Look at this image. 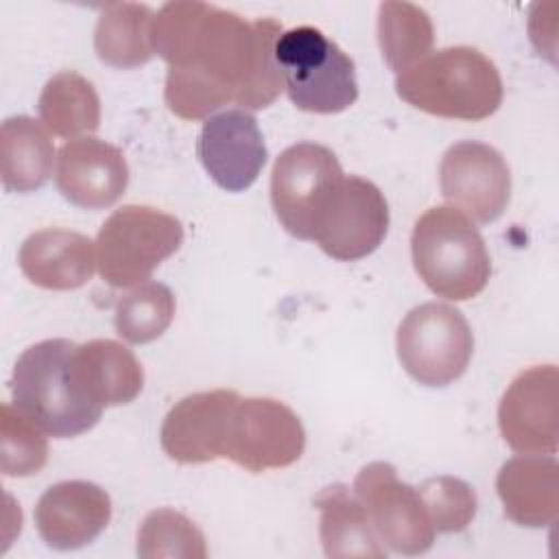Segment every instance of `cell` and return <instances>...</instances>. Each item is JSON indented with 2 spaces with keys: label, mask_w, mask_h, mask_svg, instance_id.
<instances>
[{
  "label": "cell",
  "mask_w": 559,
  "mask_h": 559,
  "mask_svg": "<svg viewBox=\"0 0 559 559\" xmlns=\"http://www.w3.org/2000/svg\"><path fill=\"white\" fill-rule=\"evenodd\" d=\"M282 24L273 17L247 22L234 11L197 2H166L153 20V50L168 68L203 74L247 109H264L282 94L275 44Z\"/></svg>",
  "instance_id": "obj_1"
},
{
  "label": "cell",
  "mask_w": 559,
  "mask_h": 559,
  "mask_svg": "<svg viewBox=\"0 0 559 559\" xmlns=\"http://www.w3.org/2000/svg\"><path fill=\"white\" fill-rule=\"evenodd\" d=\"M395 92L415 109L469 122L489 118L504 96L496 63L472 46H450L426 55L397 74Z\"/></svg>",
  "instance_id": "obj_2"
},
{
  "label": "cell",
  "mask_w": 559,
  "mask_h": 559,
  "mask_svg": "<svg viewBox=\"0 0 559 559\" xmlns=\"http://www.w3.org/2000/svg\"><path fill=\"white\" fill-rule=\"evenodd\" d=\"M411 253L417 275L437 297L465 301L489 282L491 262L480 231L450 205L430 207L417 218Z\"/></svg>",
  "instance_id": "obj_3"
},
{
  "label": "cell",
  "mask_w": 559,
  "mask_h": 559,
  "mask_svg": "<svg viewBox=\"0 0 559 559\" xmlns=\"http://www.w3.org/2000/svg\"><path fill=\"white\" fill-rule=\"evenodd\" d=\"M68 338H46L22 352L13 367V404L55 439H70L94 428L103 408L85 402L70 373L74 352Z\"/></svg>",
  "instance_id": "obj_4"
},
{
  "label": "cell",
  "mask_w": 559,
  "mask_h": 559,
  "mask_svg": "<svg viewBox=\"0 0 559 559\" xmlns=\"http://www.w3.org/2000/svg\"><path fill=\"white\" fill-rule=\"evenodd\" d=\"M275 63L297 109L338 114L358 98L354 61L314 26L284 31L275 44Z\"/></svg>",
  "instance_id": "obj_5"
},
{
  "label": "cell",
  "mask_w": 559,
  "mask_h": 559,
  "mask_svg": "<svg viewBox=\"0 0 559 559\" xmlns=\"http://www.w3.org/2000/svg\"><path fill=\"white\" fill-rule=\"evenodd\" d=\"M183 242V225L151 205H122L98 229L96 266L114 288L146 284Z\"/></svg>",
  "instance_id": "obj_6"
},
{
  "label": "cell",
  "mask_w": 559,
  "mask_h": 559,
  "mask_svg": "<svg viewBox=\"0 0 559 559\" xmlns=\"http://www.w3.org/2000/svg\"><path fill=\"white\" fill-rule=\"evenodd\" d=\"M343 179V168L328 146L299 142L284 148L271 173V203L282 227L299 240H314Z\"/></svg>",
  "instance_id": "obj_7"
},
{
  "label": "cell",
  "mask_w": 559,
  "mask_h": 559,
  "mask_svg": "<svg viewBox=\"0 0 559 559\" xmlns=\"http://www.w3.org/2000/svg\"><path fill=\"white\" fill-rule=\"evenodd\" d=\"M397 358L404 371L424 386H448L459 380L474 352V336L461 310L428 301L400 323Z\"/></svg>",
  "instance_id": "obj_8"
},
{
  "label": "cell",
  "mask_w": 559,
  "mask_h": 559,
  "mask_svg": "<svg viewBox=\"0 0 559 559\" xmlns=\"http://www.w3.org/2000/svg\"><path fill=\"white\" fill-rule=\"evenodd\" d=\"M378 539L393 552L415 557L432 548L435 528L415 487L402 483L391 463L365 465L352 487Z\"/></svg>",
  "instance_id": "obj_9"
},
{
  "label": "cell",
  "mask_w": 559,
  "mask_h": 559,
  "mask_svg": "<svg viewBox=\"0 0 559 559\" xmlns=\"http://www.w3.org/2000/svg\"><path fill=\"white\" fill-rule=\"evenodd\" d=\"M304 448L306 430L293 408L273 397H240L229 419L223 459L258 474L293 465Z\"/></svg>",
  "instance_id": "obj_10"
},
{
  "label": "cell",
  "mask_w": 559,
  "mask_h": 559,
  "mask_svg": "<svg viewBox=\"0 0 559 559\" xmlns=\"http://www.w3.org/2000/svg\"><path fill=\"white\" fill-rule=\"evenodd\" d=\"M439 186L450 207L480 225L500 218L511 199V173L502 153L476 140L456 142L443 153Z\"/></svg>",
  "instance_id": "obj_11"
},
{
  "label": "cell",
  "mask_w": 559,
  "mask_h": 559,
  "mask_svg": "<svg viewBox=\"0 0 559 559\" xmlns=\"http://www.w3.org/2000/svg\"><path fill=\"white\" fill-rule=\"evenodd\" d=\"M504 443L520 454H555L559 437V371L535 365L515 376L498 406Z\"/></svg>",
  "instance_id": "obj_12"
},
{
  "label": "cell",
  "mask_w": 559,
  "mask_h": 559,
  "mask_svg": "<svg viewBox=\"0 0 559 559\" xmlns=\"http://www.w3.org/2000/svg\"><path fill=\"white\" fill-rule=\"evenodd\" d=\"M389 229V205L369 179L345 175L325 210L314 242L338 262H354L373 253Z\"/></svg>",
  "instance_id": "obj_13"
},
{
  "label": "cell",
  "mask_w": 559,
  "mask_h": 559,
  "mask_svg": "<svg viewBox=\"0 0 559 559\" xmlns=\"http://www.w3.org/2000/svg\"><path fill=\"white\" fill-rule=\"evenodd\" d=\"M197 153L212 181L227 192L247 190L266 164L262 131L245 109L210 116L199 133Z\"/></svg>",
  "instance_id": "obj_14"
},
{
  "label": "cell",
  "mask_w": 559,
  "mask_h": 559,
  "mask_svg": "<svg viewBox=\"0 0 559 559\" xmlns=\"http://www.w3.org/2000/svg\"><path fill=\"white\" fill-rule=\"evenodd\" d=\"M57 190L81 210H105L127 190L129 166L124 153L100 138H74L59 148Z\"/></svg>",
  "instance_id": "obj_15"
},
{
  "label": "cell",
  "mask_w": 559,
  "mask_h": 559,
  "mask_svg": "<svg viewBox=\"0 0 559 559\" xmlns=\"http://www.w3.org/2000/svg\"><path fill=\"white\" fill-rule=\"evenodd\" d=\"M240 395L214 389L179 400L162 424V448L177 463H207L223 459L227 428Z\"/></svg>",
  "instance_id": "obj_16"
},
{
  "label": "cell",
  "mask_w": 559,
  "mask_h": 559,
  "mask_svg": "<svg viewBox=\"0 0 559 559\" xmlns=\"http://www.w3.org/2000/svg\"><path fill=\"white\" fill-rule=\"evenodd\" d=\"M111 520L109 493L90 480H63L48 487L35 507V526L55 550L92 544Z\"/></svg>",
  "instance_id": "obj_17"
},
{
  "label": "cell",
  "mask_w": 559,
  "mask_h": 559,
  "mask_svg": "<svg viewBox=\"0 0 559 559\" xmlns=\"http://www.w3.org/2000/svg\"><path fill=\"white\" fill-rule=\"evenodd\" d=\"M70 373L79 395L96 408L129 404L144 386V369L135 354L111 338L74 345Z\"/></svg>",
  "instance_id": "obj_18"
},
{
  "label": "cell",
  "mask_w": 559,
  "mask_h": 559,
  "mask_svg": "<svg viewBox=\"0 0 559 559\" xmlns=\"http://www.w3.org/2000/svg\"><path fill=\"white\" fill-rule=\"evenodd\" d=\"M24 277L48 290H74L87 284L96 266V242L85 234L48 227L33 231L17 253Z\"/></svg>",
  "instance_id": "obj_19"
},
{
  "label": "cell",
  "mask_w": 559,
  "mask_h": 559,
  "mask_svg": "<svg viewBox=\"0 0 559 559\" xmlns=\"http://www.w3.org/2000/svg\"><path fill=\"white\" fill-rule=\"evenodd\" d=\"M496 491L511 522L550 526L559 515V465L552 454L513 456L500 467Z\"/></svg>",
  "instance_id": "obj_20"
},
{
  "label": "cell",
  "mask_w": 559,
  "mask_h": 559,
  "mask_svg": "<svg viewBox=\"0 0 559 559\" xmlns=\"http://www.w3.org/2000/svg\"><path fill=\"white\" fill-rule=\"evenodd\" d=\"M319 509V537L330 559L373 557L386 559V546L378 539L365 507L345 485L336 483L314 496Z\"/></svg>",
  "instance_id": "obj_21"
},
{
  "label": "cell",
  "mask_w": 559,
  "mask_h": 559,
  "mask_svg": "<svg viewBox=\"0 0 559 559\" xmlns=\"http://www.w3.org/2000/svg\"><path fill=\"white\" fill-rule=\"evenodd\" d=\"M55 146L28 116H11L0 129V177L7 192H35L52 175Z\"/></svg>",
  "instance_id": "obj_22"
},
{
  "label": "cell",
  "mask_w": 559,
  "mask_h": 559,
  "mask_svg": "<svg viewBox=\"0 0 559 559\" xmlns=\"http://www.w3.org/2000/svg\"><path fill=\"white\" fill-rule=\"evenodd\" d=\"M155 13L148 4L114 2L107 4L94 28V50L111 68L129 70L144 66L155 55L151 41Z\"/></svg>",
  "instance_id": "obj_23"
},
{
  "label": "cell",
  "mask_w": 559,
  "mask_h": 559,
  "mask_svg": "<svg viewBox=\"0 0 559 559\" xmlns=\"http://www.w3.org/2000/svg\"><path fill=\"white\" fill-rule=\"evenodd\" d=\"M37 111L41 124L59 138L92 133L100 124V98L92 81L83 74L63 70L44 85Z\"/></svg>",
  "instance_id": "obj_24"
},
{
  "label": "cell",
  "mask_w": 559,
  "mask_h": 559,
  "mask_svg": "<svg viewBox=\"0 0 559 559\" xmlns=\"http://www.w3.org/2000/svg\"><path fill=\"white\" fill-rule=\"evenodd\" d=\"M378 44L386 66L400 74L430 55L432 20L413 2H382L378 7Z\"/></svg>",
  "instance_id": "obj_25"
},
{
  "label": "cell",
  "mask_w": 559,
  "mask_h": 559,
  "mask_svg": "<svg viewBox=\"0 0 559 559\" xmlns=\"http://www.w3.org/2000/svg\"><path fill=\"white\" fill-rule=\"evenodd\" d=\"M175 295L162 282L140 284L116 304V332L131 345H144L159 338L175 319Z\"/></svg>",
  "instance_id": "obj_26"
},
{
  "label": "cell",
  "mask_w": 559,
  "mask_h": 559,
  "mask_svg": "<svg viewBox=\"0 0 559 559\" xmlns=\"http://www.w3.org/2000/svg\"><path fill=\"white\" fill-rule=\"evenodd\" d=\"M142 559H205L207 546L201 528L175 509L151 511L138 531Z\"/></svg>",
  "instance_id": "obj_27"
},
{
  "label": "cell",
  "mask_w": 559,
  "mask_h": 559,
  "mask_svg": "<svg viewBox=\"0 0 559 559\" xmlns=\"http://www.w3.org/2000/svg\"><path fill=\"white\" fill-rule=\"evenodd\" d=\"M46 432L33 424L15 404H2L0 469L4 476H33L48 461Z\"/></svg>",
  "instance_id": "obj_28"
},
{
  "label": "cell",
  "mask_w": 559,
  "mask_h": 559,
  "mask_svg": "<svg viewBox=\"0 0 559 559\" xmlns=\"http://www.w3.org/2000/svg\"><path fill=\"white\" fill-rule=\"evenodd\" d=\"M417 493L437 533H461L476 515V493L474 489L454 476H432L426 478Z\"/></svg>",
  "instance_id": "obj_29"
}]
</instances>
